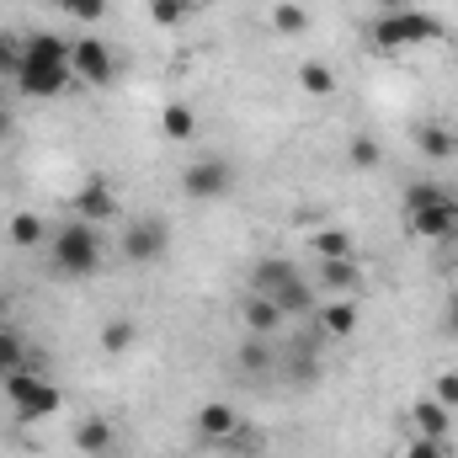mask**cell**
I'll list each match as a JSON object with an SVG mask.
<instances>
[{
  "instance_id": "obj_1",
  "label": "cell",
  "mask_w": 458,
  "mask_h": 458,
  "mask_svg": "<svg viewBox=\"0 0 458 458\" xmlns=\"http://www.w3.org/2000/svg\"><path fill=\"white\" fill-rule=\"evenodd\" d=\"M11 86H16V97H27V102H54V97H64V91L75 86L70 38H59V32H27Z\"/></svg>"
},
{
  "instance_id": "obj_2",
  "label": "cell",
  "mask_w": 458,
  "mask_h": 458,
  "mask_svg": "<svg viewBox=\"0 0 458 458\" xmlns=\"http://www.w3.org/2000/svg\"><path fill=\"white\" fill-rule=\"evenodd\" d=\"M443 38H448L443 16H432V11H421V5H389L384 16L368 21V43H373L378 54H416V48H432V43H443Z\"/></svg>"
},
{
  "instance_id": "obj_3",
  "label": "cell",
  "mask_w": 458,
  "mask_h": 458,
  "mask_svg": "<svg viewBox=\"0 0 458 458\" xmlns=\"http://www.w3.org/2000/svg\"><path fill=\"white\" fill-rule=\"evenodd\" d=\"M107 261V245H102V229L86 225V219H64V225L48 234V267L54 277H70V283H86L97 277Z\"/></svg>"
},
{
  "instance_id": "obj_4",
  "label": "cell",
  "mask_w": 458,
  "mask_h": 458,
  "mask_svg": "<svg viewBox=\"0 0 458 458\" xmlns=\"http://www.w3.org/2000/svg\"><path fill=\"white\" fill-rule=\"evenodd\" d=\"M5 384V400H11V411H16V421H48V416H59V405H64V389L48 378V373H38V362L32 368H16L11 378H0Z\"/></svg>"
},
{
  "instance_id": "obj_5",
  "label": "cell",
  "mask_w": 458,
  "mask_h": 458,
  "mask_svg": "<svg viewBox=\"0 0 458 458\" xmlns=\"http://www.w3.org/2000/svg\"><path fill=\"white\" fill-rule=\"evenodd\" d=\"M234 182H240V171L229 165L225 155H198V160L182 165V192L192 203H219V198L234 192Z\"/></svg>"
},
{
  "instance_id": "obj_6",
  "label": "cell",
  "mask_w": 458,
  "mask_h": 458,
  "mask_svg": "<svg viewBox=\"0 0 458 458\" xmlns=\"http://www.w3.org/2000/svg\"><path fill=\"white\" fill-rule=\"evenodd\" d=\"M70 70H75V86L107 91V86L117 81L113 43H102V38H75V43H70Z\"/></svg>"
},
{
  "instance_id": "obj_7",
  "label": "cell",
  "mask_w": 458,
  "mask_h": 458,
  "mask_svg": "<svg viewBox=\"0 0 458 458\" xmlns=\"http://www.w3.org/2000/svg\"><path fill=\"white\" fill-rule=\"evenodd\" d=\"M192 437L208 443V448H229V443H245V416L229 405V400H203L192 411Z\"/></svg>"
},
{
  "instance_id": "obj_8",
  "label": "cell",
  "mask_w": 458,
  "mask_h": 458,
  "mask_svg": "<svg viewBox=\"0 0 458 458\" xmlns=\"http://www.w3.org/2000/svg\"><path fill=\"white\" fill-rule=\"evenodd\" d=\"M165 250H171V229H165V219H139V225L123 229V261L155 267Z\"/></svg>"
},
{
  "instance_id": "obj_9",
  "label": "cell",
  "mask_w": 458,
  "mask_h": 458,
  "mask_svg": "<svg viewBox=\"0 0 458 458\" xmlns=\"http://www.w3.org/2000/svg\"><path fill=\"white\" fill-rule=\"evenodd\" d=\"M117 214H123V203H117V187L113 182H102V176H91V182H81L75 187V219H86V225H113Z\"/></svg>"
},
{
  "instance_id": "obj_10",
  "label": "cell",
  "mask_w": 458,
  "mask_h": 458,
  "mask_svg": "<svg viewBox=\"0 0 458 458\" xmlns=\"http://www.w3.org/2000/svg\"><path fill=\"white\" fill-rule=\"evenodd\" d=\"M310 283L331 288V299H362V256H336V261H315Z\"/></svg>"
},
{
  "instance_id": "obj_11",
  "label": "cell",
  "mask_w": 458,
  "mask_h": 458,
  "mask_svg": "<svg viewBox=\"0 0 458 458\" xmlns=\"http://www.w3.org/2000/svg\"><path fill=\"white\" fill-rule=\"evenodd\" d=\"M405 432L411 437H448L454 432V411L443 400H432V394H416L405 405Z\"/></svg>"
},
{
  "instance_id": "obj_12",
  "label": "cell",
  "mask_w": 458,
  "mask_h": 458,
  "mask_svg": "<svg viewBox=\"0 0 458 458\" xmlns=\"http://www.w3.org/2000/svg\"><path fill=\"white\" fill-rule=\"evenodd\" d=\"M405 229L416 234V240H454L458 234V203L454 198H443V203H432V208H416V214H405Z\"/></svg>"
},
{
  "instance_id": "obj_13",
  "label": "cell",
  "mask_w": 458,
  "mask_h": 458,
  "mask_svg": "<svg viewBox=\"0 0 458 458\" xmlns=\"http://www.w3.org/2000/svg\"><path fill=\"white\" fill-rule=\"evenodd\" d=\"M315 326H320L331 342L357 336V326H362V299H326V304H315Z\"/></svg>"
},
{
  "instance_id": "obj_14",
  "label": "cell",
  "mask_w": 458,
  "mask_h": 458,
  "mask_svg": "<svg viewBox=\"0 0 458 458\" xmlns=\"http://www.w3.org/2000/svg\"><path fill=\"white\" fill-rule=\"evenodd\" d=\"M267 299H272L283 315H315V283H310V272H288L283 283L267 288Z\"/></svg>"
},
{
  "instance_id": "obj_15",
  "label": "cell",
  "mask_w": 458,
  "mask_h": 458,
  "mask_svg": "<svg viewBox=\"0 0 458 458\" xmlns=\"http://www.w3.org/2000/svg\"><path fill=\"white\" fill-rule=\"evenodd\" d=\"M416 149L427 155V160H454L458 155V128L454 123H443V117H427V123H416Z\"/></svg>"
},
{
  "instance_id": "obj_16",
  "label": "cell",
  "mask_w": 458,
  "mask_h": 458,
  "mask_svg": "<svg viewBox=\"0 0 458 458\" xmlns=\"http://www.w3.org/2000/svg\"><path fill=\"white\" fill-rule=\"evenodd\" d=\"M283 320H288V315H283L267 293H245V304H240V326H245V336H277Z\"/></svg>"
},
{
  "instance_id": "obj_17",
  "label": "cell",
  "mask_w": 458,
  "mask_h": 458,
  "mask_svg": "<svg viewBox=\"0 0 458 458\" xmlns=\"http://www.w3.org/2000/svg\"><path fill=\"white\" fill-rule=\"evenodd\" d=\"M70 443H75L86 458H107L113 454V443H117V427L107 421V416H86V421L70 432Z\"/></svg>"
},
{
  "instance_id": "obj_18",
  "label": "cell",
  "mask_w": 458,
  "mask_h": 458,
  "mask_svg": "<svg viewBox=\"0 0 458 458\" xmlns=\"http://www.w3.org/2000/svg\"><path fill=\"white\" fill-rule=\"evenodd\" d=\"M48 219L43 214H32V208H16L11 219H5V240L16 245V250H32V245H48Z\"/></svg>"
},
{
  "instance_id": "obj_19",
  "label": "cell",
  "mask_w": 458,
  "mask_h": 458,
  "mask_svg": "<svg viewBox=\"0 0 458 458\" xmlns=\"http://www.w3.org/2000/svg\"><path fill=\"white\" fill-rule=\"evenodd\" d=\"M310 256H315V261L357 256V240H352V229H342V225H315L310 229Z\"/></svg>"
},
{
  "instance_id": "obj_20",
  "label": "cell",
  "mask_w": 458,
  "mask_h": 458,
  "mask_svg": "<svg viewBox=\"0 0 458 458\" xmlns=\"http://www.w3.org/2000/svg\"><path fill=\"white\" fill-rule=\"evenodd\" d=\"M267 27H272L277 38H304V32L315 27V16H310L299 0H272V5H267Z\"/></svg>"
},
{
  "instance_id": "obj_21",
  "label": "cell",
  "mask_w": 458,
  "mask_h": 458,
  "mask_svg": "<svg viewBox=\"0 0 458 458\" xmlns=\"http://www.w3.org/2000/svg\"><path fill=\"white\" fill-rule=\"evenodd\" d=\"M293 81H299V91H304V97H315V102H331V97H336V86H342V81H336V70H331L326 59H299V75H293Z\"/></svg>"
},
{
  "instance_id": "obj_22",
  "label": "cell",
  "mask_w": 458,
  "mask_h": 458,
  "mask_svg": "<svg viewBox=\"0 0 458 458\" xmlns=\"http://www.w3.org/2000/svg\"><path fill=\"white\" fill-rule=\"evenodd\" d=\"M32 362H38L32 342H27L16 326H0V378H11L16 368H32Z\"/></svg>"
},
{
  "instance_id": "obj_23",
  "label": "cell",
  "mask_w": 458,
  "mask_h": 458,
  "mask_svg": "<svg viewBox=\"0 0 458 458\" xmlns=\"http://www.w3.org/2000/svg\"><path fill=\"white\" fill-rule=\"evenodd\" d=\"M160 133H165L171 144H192V139H198V113H192L187 102H165V107H160Z\"/></svg>"
},
{
  "instance_id": "obj_24",
  "label": "cell",
  "mask_w": 458,
  "mask_h": 458,
  "mask_svg": "<svg viewBox=\"0 0 458 458\" xmlns=\"http://www.w3.org/2000/svg\"><path fill=\"white\" fill-rule=\"evenodd\" d=\"M203 5H208V0H149L144 11H149V21H155V27H187Z\"/></svg>"
},
{
  "instance_id": "obj_25",
  "label": "cell",
  "mask_w": 458,
  "mask_h": 458,
  "mask_svg": "<svg viewBox=\"0 0 458 458\" xmlns=\"http://www.w3.org/2000/svg\"><path fill=\"white\" fill-rule=\"evenodd\" d=\"M288 272H299L288 256H267V261H256V267H250V293H267V288H272V283H283Z\"/></svg>"
},
{
  "instance_id": "obj_26",
  "label": "cell",
  "mask_w": 458,
  "mask_h": 458,
  "mask_svg": "<svg viewBox=\"0 0 458 458\" xmlns=\"http://www.w3.org/2000/svg\"><path fill=\"white\" fill-rule=\"evenodd\" d=\"M59 5V16H70V21H81V27H97L107 11H113V0H54Z\"/></svg>"
},
{
  "instance_id": "obj_27",
  "label": "cell",
  "mask_w": 458,
  "mask_h": 458,
  "mask_svg": "<svg viewBox=\"0 0 458 458\" xmlns=\"http://www.w3.org/2000/svg\"><path fill=\"white\" fill-rule=\"evenodd\" d=\"M133 336H139V331H133V320H123V315L107 320V326H102V357H123V352L133 346Z\"/></svg>"
},
{
  "instance_id": "obj_28",
  "label": "cell",
  "mask_w": 458,
  "mask_h": 458,
  "mask_svg": "<svg viewBox=\"0 0 458 458\" xmlns=\"http://www.w3.org/2000/svg\"><path fill=\"white\" fill-rule=\"evenodd\" d=\"M443 198H448V187H437V182H411L405 198H400V208L416 214V208H432V203H443Z\"/></svg>"
},
{
  "instance_id": "obj_29",
  "label": "cell",
  "mask_w": 458,
  "mask_h": 458,
  "mask_svg": "<svg viewBox=\"0 0 458 458\" xmlns=\"http://www.w3.org/2000/svg\"><path fill=\"white\" fill-rule=\"evenodd\" d=\"M346 160H352L357 171H373V165L384 160V149H378V139H373V133H357V139L346 144Z\"/></svg>"
},
{
  "instance_id": "obj_30",
  "label": "cell",
  "mask_w": 458,
  "mask_h": 458,
  "mask_svg": "<svg viewBox=\"0 0 458 458\" xmlns=\"http://www.w3.org/2000/svg\"><path fill=\"white\" fill-rule=\"evenodd\" d=\"M394 458H454V454H448V437H405Z\"/></svg>"
},
{
  "instance_id": "obj_31",
  "label": "cell",
  "mask_w": 458,
  "mask_h": 458,
  "mask_svg": "<svg viewBox=\"0 0 458 458\" xmlns=\"http://www.w3.org/2000/svg\"><path fill=\"white\" fill-rule=\"evenodd\" d=\"M240 362H245V373L272 368V336H250V342L240 346Z\"/></svg>"
},
{
  "instance_id": "obj_32",
  "label": "cell",
  "mask_w": 458,
  "mask_h": 458,
  "mask_svg": "<svg viewBox=\"0 0 458 458\" xmlns=\"http://www.w3.org/2000/svg\"><path fill=\"white\" fill-rule=\"evenodd\" d=\"M432 400H443L448 411H458V368H443L437 378H432V389H427Z\"/></svg>"
},
{
  "instance_id": "obj_33",
  "label": "cell",
  "mask_w": 458,
  "mask_h": 458,
  "mask_svg": "<svg viewBox=\"0 0 458 458\" xmlns=\"http://www.w3.org/2000/svg\"><path fill=\"white\" fill-rule=\"evenodd\" d=\"M16 59H21V43H16L11 32H0V81L16 75Z\"/></svg>"
},
{
  "instance_id": "obj_34",
  "label": "cell",
  "mask_w": 458,
  "mask_h": 458,
  "mask_svg": "<svg viewBox=\"0 0 458 458\" xmlns=\"http://www.w3.org/2000/svg\"><path fill=\"white\" fill-rule=\"evenodd\" d=\"M0 326H11V293L0 288Z\"/></svg>"
},
{
  "instance_id": "obj_35",
  "label": "cell",
  "mask_w": 458,
  "mask_h": 458,
  "mask_svg": "<svg viewBox=\"0 0 458 458\" xmlns=\"http://www.w3.org/2000/svg\"><path fill=\"white\" fill-rule=\"evenodd\" d=\"M11 133V113H5V102H0V139Z\"/></svg>"
}]
</instances>
